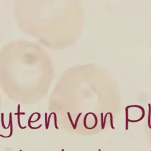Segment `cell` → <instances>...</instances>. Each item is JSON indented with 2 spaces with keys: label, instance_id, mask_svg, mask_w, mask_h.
Instances as JSON below:
<instances>
[{
  "label": "cell",
  "instance_id": "cell-1",
  "mask_svg": "<svg viewBox=\"0 0 151 151\" xmlns=\"http://www.w3.org/2000/svg\"><path fill=\"white\" fill-rule=\"evenodd\" d=\"M14 15L23 32L55 50L73 45L84 25L80 0H14Z\"/></svg>",
  "mask_w": 151,
  "mask_h": 151
},
{
  "label": "cell",
  "instance_id": "cell-2",
  "mask_svg": "<svg viewBox=\"0 0 151 151\" xmlns=\"http://www.w3.org/2000/svg\"><path fill=\"white\" fill-rule=\"evenodd\" d=\"M54 75L51 58L37 43L14 40L0 48V84L8 91L28 93L44 90Z\"/></svg>",
  "mask_w": 151,
  "mask_h": 151
},
{
  "label": "cell",
  "instance_id": "cell-3",
  "mask_svg": "<svg viewBox=\"0 0 151 151\" xmlns=\"http://www.w3.org/2000/svg\"><path fill=\"white\" fill-rule=\"evenodd\" d=\"M9 120L11 121V125H10V134L9 136H3L2 134H0V136L1 137H4V138H7V137H9L12 136V113H9Z\"/></svg>",
  "mask_w": 151,
  "mask_h": 151
},
{
  "label": "cell",
  "instance_id": "cell-4",
  "mask_svg": "<svg viewBox=\"0 0 151 151\" xmlns=\"http://www.w3.org/2000/svg\"><path fill=\"white\" fill-rule=\"evenodd\" d=\"M36 114V112H35V113H32L31 115V116L29 117V119H28V126H29V127L30 128V129H39V128H40L41 126H42V124H40V126H38V127H33L32 126H31V124H30V123H31V119H32V116L34 115V114Z\"/></svg>",
  "mask_w": 151,
  "mask_h": 151
},
{
  "label": "cell",
  "instance_id": "cell-5",
  "mask_svg": "<svg viewBox=\"0 0 151 151\" xmlns=\"http://www.w3.org/2000/svg\"><path fill=\"white\" fill-rule=\"evenodd\" d=\"M126 130L128 129V107H126Z\"/></svg>",
  "mask_w": 151,
  "mask_h": 151
},
{
  "label": "cell",
  "instance_id": "cell-6",
  "mask_svg": "<svg viewBox=\"0 0 151 151\" xmlns=\"http://www.w3.org/2000/svg\"><path fill=\"white\" fill-rule=\"evenodd\" d=\"M15 115H17V117H18V126L19 127L20 129H26L27 127L26 126H24V127H22L21 125V123H20V114H18V113H14Z\"/></svg>",
  "mask_w": 151,
  "mask_h": 151
},
{
  "label": "cell",
  "instance_id": "cell-7",
  "mask_svg": "<svg viewBox=\"0 0 151 151\" xmlns=\"http://www.w3.org/2000/svg\"><path fill=\"white\" fill-rule=\"evenodd\" d=\"M149 119H148V126L149 127V128L151 129V125H150V109H151V106H150V104H149Z\"/></svg>",
  "mask_w": 151,
  "mask_h": 151
},
{
  "label": "cell",
  "instance_id": "cell-8",
  "mask_svg": "<svg viewBox=\"0 0 151 151\" xmlns=\"http://www.w3.org/2000/svg\"><path fill=\"white\" fill-rule=\"evenodd\" d=\"M109 115L110 116V125H111V129H114V127L113 126V115H112L111 113H110V112H109Z\"/></svg>",
  "mask_w": 151,
  "mask_h": 151
},
{
  "label": "cell",
  "instance_id": "cell-9",
  "mask_svg": "<svg viewBox=\"0 0 151 151\" xmlns=\"http://www.w3.org/2000/svg\"><path fill=\"white\" fill-rule=\"evenodd\" d=\"M4 113H1V124H2V126L4 129H7L8 128L6 127L4 125Z\"/></svg>",
  "mask_w": 151,
  "mask_h": 151
},
{
  "label": "cell",
  "instance_id": "cell-10",
  "mask_svg": "<svg viewBox=\"0 0 151 151\" xmlns=\"http://www.w3.org/2000/svg\"><path fill=\"white\" fill-rule=\"evenodd\" d=\"M89 114H90V113H87V114L84 116V122H83L84 127H85L86 129H88V127L87 126V125H86V120H87V116H88Z\"/></svg>",
  "mask_w": 151,
  "mask_h": 151
},
{
  "label": "cell",
  "instance_id": "cell-11",
  "mask_svg": "<svg viewBox=\"0 0 151 151\" xmlns=\"http://www.w3.org/2000/svg\"><path fill=\"white\" fill-rule=\"evenodd\" d=\"M67 115H68V118H69V120H70V122H71V125H72L73 129H74V128H75V127H74V124L73 122L72 119H71V116H70V113L69 112H67Z\"/></svg>",
  "mask_w": 151,
  "mask_h": 151
},
{
  "label": "cell",
  "instance_id": "cell-12",
  "mask_svg": "<svg viewBox=\"0 0 151 151\" xmlns=\"http://www.w3.org/2000/svg\"><path fill=\"white\" fill-rule=\"evenodd\" d=\"M81 113H80L79 114H78V116L77 117V118H76V122H75V124H74V129H76V127H77V122H78V119H79V118H80V116L81 115Z\"/></svg>",
  "mask_w": 151,
  "mask_h": 151
},
{
  "label": "cell",
  "instance_id": "cell-13",
  "mask_svg": "<svg viewBox=\"0 0 151 151\" xmlns=\"http://www.w3.org/2000/svg\"><path fill=\"white\" fill-rule=\"evenodd\" d=\"M53 114H54V124H55V127L57 129H58V127L57 125V116H56V114L53 112Z\"/></svg>",
  "mask_w": 151,
  "mask_h": 151
},
{
  "label": "cell",
  "instance_id": "cell-14",
  "mask_svg": "<svg viewBox=\"0 0 151 151\" xmlns=\"http://www.w3.org/2000/svg\"><path fill=\"white\" fill-rule=\"evenodd\" d=\"M52 114H53V112H52V113H50V115L48 116V120H47V127L45 128L46 129H48V126H49V124H50V120L51 116Z\"/></svg>",
  "mask_w": 151,
  "mask_h": 151
},
{
  "label": "cell",
  "instance_id": "cell-15",
  "mask_svg": "<svg viewBox=\"0 0 151 151\" xmlns=\"http://www.w3.org/2000/svg\"><path fill=\"white\" fill-rule=\"evenodd\" d=\"M103 113H101V129H103Z\"/></svg>",
  "mask_w": 151,
  "mask_h": 151
},
{
  "label": "cell",
  "instance_id": "cell-16",
  "mask_svg": "<svg viewBox=\"0 0 151 151\" xmlns=\"http://www.w3.org/2000/svg\"><path fill=\"white\" fill-rule=\"evenodd\" d=\"M36 114H38V118H37V119L35 120V121H32V122L31 121V122H36L38 121V120L40 119V117H41V114H40V113H38V112H36Z\"/></svg>",
  "mask_w": 151,
  "mask_h": 151
},
{
  "label": "cell",
  "instance_id": "cell-17",
  "mask_svg": "<svg viewBox=\"0 0 151 151\" xmlns=\"http://www.w3.org/2000/svg\"><path fill=\"white\" fill-rule=\"evenodd\" d=\"M45 128L47 127V113H45Z\"/></svg>",
  "mask_w": 151,
  "mask_h": 151
},
{
  "label": "cell",
  "instance_id": "cell-18",
  "mask_svg": "<svg viewBox=\"0 0 151 151\" xmlns=\"http://www.w3.org/2000/svg\"><path fill=\"white\" fill-rule=\"evenodd\" d=\"M19 110H20V104L18 105V113H19Z\"/></svg>",
  "mask_w": 151,
  "mask_h": 151
},
{
  "label": "cell",
  "instance_id": "cell-19",
  "mask_svg": "<svg viewBox=\"0 0 151 151\" xmlns=\"http://www.w3.org/2000/svg\"><path fill=\"white\" fill-rule=\"evenodd\" d=\"M62 151H64V149H62Z\"/></svg>",
  "mask_w": 151,
  "mask_h": 151
},
{
  "label": "cell",
  "instance_id": "cell-20",
  "mask_svg": "<svg viewBox=\"0 0 151 151\" xmlns=\"http://www.w3.org/2000/svg\"><path fill=\"white\" fill-rule=\"evenodd\" d=\"M99 151H101V150H100V149H99Z\"/></svg>",
  "mask_w": 151,
  "mask_h": 151
},
{
  "label": "cell",
  "instance_id": "cell-21",
  "mask_svg": "<svg viewBox=\"0 0 151 151\" xmlns=\"http://www.w3.org/2000/svg\"><path fill=\"white\" fill-rule=\"evenodd\" d=\"M19 151H22V150H19Z\"/></svg>",
  "mask_w": 151,
  "mask_h": 151
}]
</instances>
